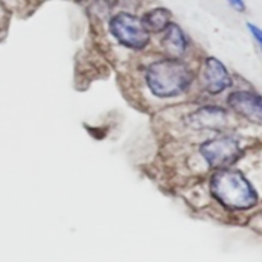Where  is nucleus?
I'll return each mask as SVG.
<instances>
[{
  "label": "nucleus",
  "mask_w": 262,
  "mask_h": 262,
  "mask_svg": "<svg viewBox=\"0 0 262 262\" xmlns=\"http://www.w3.org/2000/svg\"><path fill=\"white\" fill-rule=\"evenodd\" d=\"M146 79L156 96L174 97L188 89L193 81V73L184 61L178 58H169L151 64Z\"/></svg>",
  "instance_id": "1"
},
{
  "label": "nucleus",
  "mask_w": 262,
  "mask_h": 262,
  "mask_svg": "<svg viewBox=\"0 0 262 262\" xmlns=\"http://www.w3.org/2000/svg\"><path fill=\"white\" fill-rule=\"evenodd\" d=\"M215 199L233 210H247L257 204V194L241 171L223 168L211 179Z\"/></svg>",
  "instance_id": "2"
},
{
  "label": "nucleus",
  "mask_w": 262,
  "mask_h": 262,
  "mask_svg": "<svg viewBox=\"0 0 262 262\" xmlns=\"http://www.w3.org/2000/svg\"><path fill=\"white\" fill-rule=\"evenodd\" d=\"M113 36L124 46L142 50L150 41V31L143 20L129 13H119L110 22Z\"/></svg>",
  "instance_id": "3"
},
{
  "label": "nucleus",
  "mask_w": 262,
  "mask_h": 262,
  "mask_svg": "<svg viewBox=\"0 0 262 262\" xmlns=\"http://www.w3.org/2000/svg\"><path fill=\"white\" fill-rule=\"evenodd\" d=\"M201 155L212 168H227L241 155L239 145L230 137L209 140L201 146Z\"/></svg>",
  "instance_id": "4"
},
{
  "label": "nucleus",
  "mask_w": 262,
  "mask_h": 262,
  "mask_svg": "<svg viewBox=\"0 0 262 262\" xmlns=\"http://www.w3.org/2000/svg\"><path fill=\"white\" fill-rule=\"evenodd\" d=\"M229 106L250 122L262 124V97L251 91L233 92L228 99Z\"/></svg>",
  "instance_id": "5"
},
{
  "label": "nucleus",
  "mask_w": 262,
  "mask_h": 262,
  "mask_svg": "<svg viewBox=\"0 0 262 262\" xmlns=\"http://www.w3.org/2000/svg\"><path fill=\"white\" fill-rule=\"evenodd\" d=\"M204 86L210 94H220L232 86V78L222 61L215 58H207L202 72Z\"/></svg>",
  "instance_id": "6"
},
{
  "label": "nucleus",
  "mask_w": 262,
  "mask_h": 262,
  "mask_svg": "<svg viewBox=\"0 0 262 262\" xmlns=\"http://www.w3.org/2000/svg\"><path fill=\"white\" fill-rule=\"evenodd\" d=\"M192 124L199 128H210L216 129L224 125L227 115L222 109L217 107H204L191 115Z\"/></svg>",
  "instance_id": "7"
},
{
  "label": "nucleus",
  "mask_w": 262,
  "mask_h": 262,
  "mask_svg": "<svg viewBox=\"0 0 262 262\" xmlns=\"http://www.w3.org/2000/svg\"><path fill=\"white\" fill-rule=\"evenodd\" d=\"M164 31H165V35H164L163 41H161L164 49L173 58H178L187 49L186 36L182 32L181 28L177 25H174V23H170Z\"/></svg>",
  "instance_id": "8"
},
{
  "label": "nucleus",
  "mask_w": 262,
  "mask_h": 262,
  "mask_svg": "<svg viewBox=\"0 0 262 262\" xmlns=\"http://www.w3.org/2000/svg\"><path fill=\"white\" fill-rule=\"evenodd\" d=\"M171 13L165 8H156L151 10L143 17V23L147 27L148 31L152 32H160L164 31L169 25H170Z\"/></svg>",
  "instance_id": "9"
},
{
  "label": "nucleus",
  "mask_w": 262,
  "mask_h": 262,
  "mask_svg": "<svg viewBox=\"0 0 262 262\" xmlns=\"http://www.w3.org/2000/svg\"><path fill=\"white\" fill-rule=\"evenodd\" d=\"M247 26H248V28H250L251 33L253 35V37H255L256 40H257L258 42H260L262 45V30H261V28H258L257 26L252 25V23H248Z\"/></svg>",
  "instance_id": "10"
},
{
  "label": "nucleus",
  "mask_w": 262,
  "mask_h": 262,
  "mask_svg": "<svg viewBox=\"0 0 262 262\" xmlns=\"http://www.w3.org/2000/svg\"><path fill=\"white\" fill-rule=\"evenodd\" d=\"M237 10H245V3L243 0H228Z\"/></svg>",
  "instance_id": "11"
}]
</instances>
